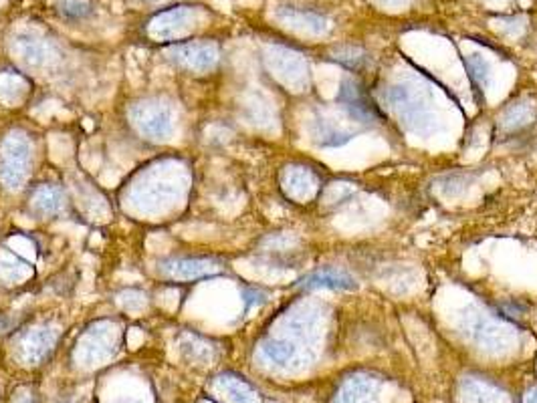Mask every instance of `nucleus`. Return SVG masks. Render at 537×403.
Masks as SVG:
<instances>
[{
    "label": "nucleus",
    "mask_w": 537,
    "mask_h": 403,
    "mask_svg": "<svg viewBox=\"0 0 537 403\" xmlns=\"http://www.w3.org/2000/svg\"><path fill=\"white\" fill-rule=\"evenodd\" d=\"M134 119L140 125L145 136L150 138H164L172 129V117L170 111L162 107L158 103H145L134 109Z\"/></svg>",
    "instance_id": "obj_1"
},
{
    "label": "nucleus",
    "mask_w": 537,
    "mask_h": 403,
    "mask_svg": "<svg viewBox=\"0 0 537 403\" xmlns=\"http://www.w3.org/2000/svg\"><path fill=\"white\" fill-rule=\"evenodd\" d=\"M27 159H29V150L27 143L20 140L8 141L4 145V154H2V170L0 176L6 184L18 186L20 180L25 178V168H27Z\"/></svg>",
    "instance_id": "obj_2"
},
{
    "label": "nucleus",
    "mask_w": 537,
    "mask_h": 403,
    "mask_svg": "<svg viewBox=\"0 0 537 403\" xmlns=\"http://www.w3.org/2000/svg\"><path fill=\"white\" fill-rule=\"evenodd\" d=\"M61 13L65 16H71V18H81L89 13V6L85 2H79V0H65L63 6H61Z\"/></svg>",
    "instance_id": "obj_7"
},
{
    "label": "nucleus",
    "mask_w": 537,
    "mask_h": 403,
    "mask_svg": "<svg viewBox=\"0 0 537 403\" xmlns=\"http://www.w3.org/2000/svg\"><path fill=\"white\" fill-rule=\"evenodd\" d=\"M339 99H342V103H344L356 117L374 119V117H378L380 115L378 107H376L374 101L370 99L368 91L363 89L360 83H356V81H346V83L342 85Z\"/></svg>",
    "instance_id": "obj_3"
},
{
    "label": "nucleus",
    "mask_w": 537,
    "mask_h": 403,
    "mask_svg": "<svg viewBox=\"0 0 537 403\" xmlns=\"http://www.w3.org/2000/svg\"><path fill=\"white\" fill-rule=\"evenodd\" d=\"M299 284L301 286H330V289H354L356 286L354 280L344 277V275H337L333 270H330V272H325V270L313 272L307 279L301 280Z\"/></svg>",
    "instance_id": "obj_5"
},
{
    "label": "nucleus",
    "mask_w": 537,
    "mask_h": 403,
    "mask_svg": "<svg viewBox=\"0 0 537 403\" xmlns=\"http://www.w3.org/2000/svg\"><path fill=\"white\" fill-rule=\"evenodd\" d=\"M34 206L41 214H55L63 208V196L55 187H43L34 196Z\"/></svg>",
    "instance_id": "obj_6"
},
{
    "label": "nucleus",
    "mask_w": 537,
    "mask_h": 403,
    "mask_svg": "<svg viewBox=\"0 0 537 403\" xmlns=\"http://www.w3.org/2000/svg\"><path fill=\"white\" fill-rule=\"evenodd\" d=\"M168 277L178 280H196L200 277H206L214 270L212 263L200 260V258H172L166 260L160 266Z\"/></svg>",
    "instance_id": "obj_4"
}]
</instances>
